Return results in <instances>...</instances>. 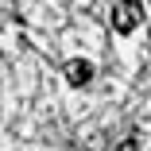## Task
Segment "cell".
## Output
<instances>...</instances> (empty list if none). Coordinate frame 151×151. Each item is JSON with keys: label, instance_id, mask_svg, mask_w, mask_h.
I'll list each match as a JSON object with an SVG mask.
<instances>
[{"label": "cell", "instance_id": "obj_1", "mask_svg": "<svg viewBox=\"0 0 151 151\" xmlns=\"http://www.w3.org/2000/svg\"><path fill=\"white\" fill-rule=\"evenodd\" d=\"M139 19H143V4L139 0H120V4L112 8V27L120 35H132L139 27Z\"/></svg>", "mask_w": 151, "mask_h": 151}, {"label": "cell", "instance_id": "obj_2", "mask_svg": "<svg viewBox=\"0 0 151 151\" xmlns=\"http://www.w3.org/2000/svg\"><path fill=\"white\" fill-rule=\"evenodd\" d=\"M93 78V62H85V58H70L66 62V81L70 85H85Z\"/></svg>", "mask_w": 151, "mask_h": 151}, {"label": "cell", "instance_id": "obj_3", "mask_svg": "<svg viewBox=\"0 0 151 151\" xmlns=\"http://www.w3.org/2000/svg\"><path fill=\"white\" fill-rule=\"evenodd\" d=\"M116 151H136V136H128V139H124V143H120Z\"/></svg>", "mask_w": 151, "mask_h": 151}]
</instances>
